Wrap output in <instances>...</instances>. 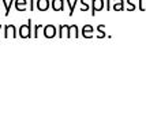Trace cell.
<instances>
[{"label": "cell", "instance_id": "7a4b0ae2", "mask_svg": "<svg viewBox=\"0 0 146 131\" xmlns=\"http://www.w3.org/2000/svg\"><path fill=\"white\" fill-rule=\"evenodd\" d=\"M64 26V30H66V37L67 38H70L71 36H74L75 38H79V30H78V26L76 25H63Z\"/></svg>", "mask_w": 146, "mask_h": 131}, {"label": "cell", "instance_id": "9c48e42d", "mask_svg": "<svg viewBox=\"0 0 146 131\" xmlns=\"http://www.w3.org/2000/svg\"><path fill=\"white\" fill-rule=\"evenodd\" d=\"M14 6H15V10H17L18 13H25L27 1H26V0H15V1H14Z\"/></svg>", "mask_w": 146, "mask_h": 131}, {"label": "cell", "instance_id": "7c38bea8", "mask_svg": "<svg viewBox=\"0 0 146 131\" xmlns=\"http://www.w3.org/2000/svg\"><path fill=\"white\" fill-rule=\"evenodd\" d=\"M79 0H75V1H72L71 3L70 0H66V3L68 4V7H70V13H68V15L70 17H72V14H74V10H75V6H76V3H78Z\"/></svg>", "mask_w": 146, "mask_h": 131}, {"label": "cell", "instance_id": "e0dca14e", "mask_svg": "<svg viewBox=\"0 0 146 131\" xmlns=\"http://www.w3.org/2000/svg\"><path fill=\"white\" fill-rule=\"evenodd\" d=\"M34 3H36L34 0H30V1H29V10H30V11H34V8H36V4H34Z\"/></svg>", "mask_w": 146, "mask_h": 131}, {"label": "cell", "instance_id": "4fadbf2b", "mask_svg": "<svg viewBox=\"0 0 146 131\" xmlns=\"http://www.w3.org/2000/svg\"><path fill=\"white\" fill-rule=\"evenodd\" d=\"M104 27H105V25H98V26H97V30H98V36H97V37H98V38H104V37H105Z\"/></svg>", "mask_w": 146, "mask_h": 131}, {"label": "cell", "instance_id": "52a82bcc", "mask_svg": "<svg viewBox=\"0 0 146 131\" xmlns=\"http://www.w3.org/2000/svg\"><path fill=\"white\" fill-rule=\"evenodd\" d=\"M64 3H66V0H52V10L53 11H64Z\"/></svg>", "mask_w": 146, "mask_h": 131}, {"label": "cell", "instance_id": "30bf717a", "mask_svg": "<svg viewBox=\"0 0 146 131\" xmlns=\"http://www.w3.org/2000/svg\"><path fill=\"white\" fill-rule=\"evenodd\" d=\"M115 4L112 6L113 11H124V0H113Z\"/></svg>", "mask_w": 146, "mask_h": 131}, {"label": "cell", "instance_id": "d6986e66", "mask_svg": "<svg viewBox=\"0 0 146 131\" xmlns=\"http://www.w3.org/2000/svg\"><path fill=\"white\" fill-rule=\"evenodd\" d=\"M143 1H145V0H139V10L141 11H145L146 10L145 7H143Z\"/></svg>", "mask_w": 146, "mask_h": 131}, {"label": "cell", "instance_id": "ffe728a7", "mask_svg": "<svg viewBox=\"0 0 146 131\" xmlns=\"http://www.w3.org/2000/svg\"><path fill=\"white\" fill-rule=\"evenodd\" d=\"M1 29H3V25H0V31H1Z\"/></svg>", "mask_w": 146, "mask_h": 131}, {"label": "cell", "instance_id": "277c9868", "mask_svg": "<svg viewBox=\"0 0 146 131\" xmlns=\"http://www.w3.org/2000/svg\"><path fill=\"white\" fill-rule=\"evenodd\" d=\"M10 36L14 38H17V27H15V25L4 26V38H8Z\"/></svg>", "mask_w": 146, "mask_h": 131}, {"label": "cell", "instance_id": "2e32d148", "mask_svg": "<svg viewBox=\"0 0 146 131\" xmlns=\"http://www.w3.org/2000/svg\"><path fill=\"white\" fill-rule=\"evenodd\" d=\"M41 27H44L41 23H40V25H36V27H34V33H33V37H34V38L38 37V31H40V29H41Z\"/></svg>", "mask_w": 146, "mask_h": 131}, {"label": "cell", "instance_id": "9a60e30c", "mask_svg": "<svg viewBox=\"0 0 146 131\" xmlns=\"http://www.w3.org/2000/svg\"><path fill=\"white\" fill-rule=\"evenodd\" d=\"M134 1H135V0H127V3H128L127 11H134V10H135V4H134Z\"/></svg>", "mask_w": 146, "mask_h": 131}, {"label": "cell", "instance_id": "6da1fadb", "mask_svg": "<svg viewBox=\"0 0 146 131\" xmlns=\"http://www.w3.org/2000/svg\"><path fill=\"white\" fill-rule=\"evenodd\" d=\"M19 36L22 38H30L33 37V33H32V19L27 21L26 25H22L19 27Z\"/></svg>", "mask_w": 146, "mask_h": 131}, {"label": "cell", "instance_id": "8fae6325", "mask_svg": "<svg viewBox=\"0 0 146 131\" xmlns=\"http://www.w3.org/2000/svg\"><path fill=\"white\" fill-rule=\"evenodd\" d=\"M1 1H3V3H4V6H6V14H4V15L8 17V15H10V10H11V7H13V4H14V1H15V0H10L8 3H7L6 0H1Z\"/></svg>", "mask_w": 146, "mask_h": 131}, {"label": "cell", "instance_id": "ba28073f", "mask_svg": "<svg viewBox=\"0 0 146 131\" xmlns=\"http://www.w3.org/2000/svg\"><path fill=\"white\" fill-rule=\"evenodd\" d=\"M93 31H94V27L88 23V25H85L82 27V36L85 38H92L93 37Z\"/></svg>", "mask_w": 146, "mask_h": 131}, {"label": "cell", "instance_id": "3957f363", "mask_svg": "<svg viewBox=\"0 0 146 131\" xmlns=\"http://www.w3.org/2000/svg\"><path fill=\"white\" fill-rule=\"evenodd\" d=\"M101 10H104V0H92V17Z\"/></svg>", "mask_w": 146, "mask_h": 131}, {"label": "cell", "instance_id": "5b68a950", "mask_svg": "<svg viewBox=\"0 0 146 131\" xmlns=\"http://www.w3.org/2000/svg\"><path fill=\"white\" fill-rule=\"evenodd\" d=\"M49 7H51V3H49V0H37L36 1V8H37L38 11H48L49 10Z\"/></svg>", "mask_w": 146, "mask_h": 131}, {"label": "cell", "instance_id": "ac0fdd59", "mask_svg": "<svg viewBox=\"0 0 146 131\" xmlns=\"http://www.w3.org/2000/svg\"><path fill=\"white\" fill-rule=\"evenodd\" d=\"M105 3H107V6H105V10H107V11L112 10V7H111V0H107Z\"/></svg>", "mask_w": 146, "mask_h": 131}, {"label": "cell", "instance_id": "8992f818", "mask_svg": "<svg viewBox=\"0 0 146 131\" xmlns=\"http://www.w3.org/2000/svg\"><path fill=\"white\" fill-rule=\"evenodd\" d=\"M56 36V27L53 25L44 26V37L45 38H53Z\"/></svg>", "mask_w": 146, "mask_h": 131}, {"label": "cell", "instance_id": "5bb4252c", "mask_svg": "<svg viewBox=\"0 0 146 131\" xmlns=\"http://www.w3.org/2000/svg\"><path fill=\"white\" fill-rule=\"evenodd\" d=\"M89 0H79V3H82V7H81V11H88L89 10V4H88Z\"/></svg>", "mask_w": 146, "mask_h": 131}]
</instances>
